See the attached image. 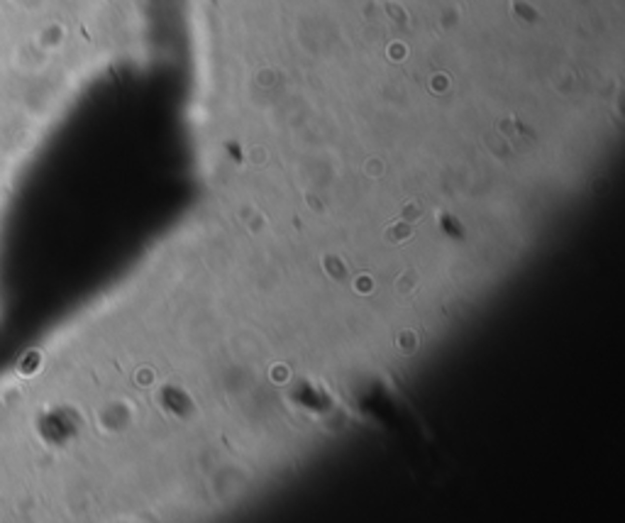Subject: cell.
Segmentation results:
<instances>
[{
  "mask_svg": "<svg viewBox=\"0 0 625 523\" xmlns=\"http://www.w3.org/2000/svg\"><path fill=\"white\" fill-rule=\"evenodd\" d=\"M420 213H422V208H420V203H408L406 208H403V213H401V220H406V223H413L420 218Z\"/></svg>",
  "mask_w": 625,
  "mask_h": 523,
  "instance_id": "2",
  "label": "cell"
},
{
  "mask_svg": "<svg viewBox=\"0 0 625 523\" xmlns=\"http://www.w3.org/2000/svg\"><path fill=\"white\" fill-rule=\"evenodd\" d=\"M413 235V225L406 223V220H398V223H393L388 230H386V242H391V245H401V242H406L408 237Z\"/></svg>",
  "mask_w": 625,
  "mask_h": 523,
  "instance_id": "1",
  "label": "cell"
},
{
  "mask_svg": "<svg viewBox=\"0 0 625 523\" xmlns=\"http://www.w3.org/2000/svg\"><path fill=\"white\" fill-rule=\"evenodd\" d=\"M413 286H416V274H403V277H401V281H398V294H401V296H406Z\"/></svg>",
  "mask_w": 625,
  "mask_h": 523,
  "instance_id": "3",
  "label": "cell"
},
{
  "mask_svg": "<svg viewBox=\"0 0 625 523\" xmlns=\"http://www.w3.org/2000/svg\"><path fill=\"white\" fill-rule=\"evenodd\" d=\"M401 338H403V340H401V347H403L406 352H411V350L416 347V335H413V333H403Z\"/></svg>",
  "mask_w": 625,
  "mask_h": 523,
  "instance_id": "4",
  "label": "cell"
}]
</instances>
